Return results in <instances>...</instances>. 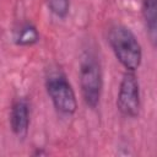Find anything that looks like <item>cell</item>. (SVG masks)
Wrapping results in <instances>:
<instances>
[{"label":"cell","mask_w":157,"mask_h":157,"mask_svg":"<svg viewBox=\"0 0 157 157\" xmlns=\"http://www.w3.org/2000/svg\"><path fill=\"white\" fill-rule=\"evenodd\" d=\"M108 43L126 71H136L142 61V48L135 33L121 23L110 26L108 31Z\"/></svg>","instance_id":"6da1fadb"},{"label":"cell","mask_w":157,"mask_h":157,"mask_svg":"<svg viewBox=\"0 0 157 157\" xmlns=\"http://www.w3.org/2000/svg\"><path fill=\"white\" fill-rule=\"evenodd\" d=\"M78 78L82 98L90 108H96L99 104L103 90V75L101 63L93 52L86 50L78 66Z\"/></svg>","instance_id":"7a4b0ae2"},{"label":"cell","mask_w":157,"mask_h":157,"mask_svg":"<svg viewBox=\"0 0 157 157\" xmlns=\"http://www.w3.org/2000/svg\"><path fill=\"white\" fill-rule=\"evenodd\" d=\"M45 90L54 108L64 114L72 115L77 110L75 91L66 75L60 69H50L45 76Z\"/></svg>","instance_id":"3957f363"},{"label":"cell","mask_w":157,"mask_h":157,"mask_svg":"<svg viewBox=\"0 0 157 157\" xmlns=\"http://www.w3.org/2000/svg\"><path fill=\"white\" fill-rule=\"evenodd\" d=\"M140 83L134 71H126L119 85L117 108L126 118H136L140 113Z\"/></svg>","instance_id":"277c9868"},{"label":"cell","mask_w":157,"mask_h":157,"mask_svg":"<svg viewBox=\"0 0 157 157\" xmlns=\"http://www.w3.org/2000/svg\"><path fill=\"white\" fill-rule=\"evenodd\" d=\"M31 123V110L29 104L25 98H17L10 110V126L12 132L21 140H23L29 129Z\"/></svg>","instance_id":"5b68a950"},{"label":"cell","mask_w":157,"mask_h":157,"mask_svg":"<svg viewBox=\"0 0 157 157\" xmlns=\"http://www.w3.org/2000/svg\"><path fill=\"white\" fill-rule=\"evenodd\" d=\"M13 42L20 47L34 45L39 42V32L32 22L23 21L13 31Z\"/></svg>","instance_id":"8992f818"},{"label":"cell","mask_w":157,"mask_h":157,"mask_svg":"<svg viewBox=\"0 0 157 157\" xmlns=\"http://www.w3.org/2000/svg\"><path fill=\"white\" fill-rule=\"evenodd\" d=\"M142 16L152 44H156L157 37V0H141Z\"/></svg>","instance_id":"52a82bcc"},{"label":"cell","mask_w":157,"mask_h":157,"mask_svg":"<svg viewBox=\"0 0 157 157\" xmlns=\"http://www.w3.org/2000/svg\"><path fill=\"white\" fill-rule=\"evenodd\" d=\"M47 6L49 11L59 17V18H65L69 15L70 11V0H45Z\"/></svg>","instance_id":"ba28073f"},{"label":"cell","mask_w":157,"mask_h":157,"mask_svg":"<svg viewBox=\"0 0 157 157\" xmlns=\"http://www.w3.org/2000/svg\"><path fill=\"white\" fill-rule=\"evenodd\" d=\"M45 153H47V152H44V151H39V150H37V151H36L33 155H34V156H38V155L40 156V155H45Z\"/></svg>","instance_id":"9c48e42d"}]
</instances>
